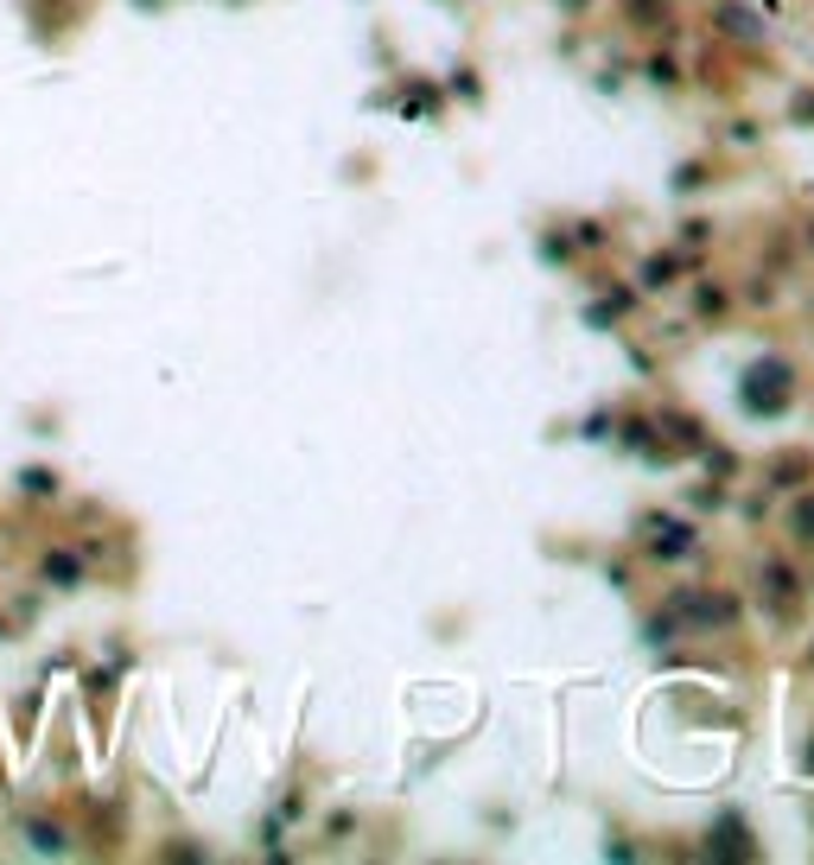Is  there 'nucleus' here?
<instances>
[{"label": "nucleus", "mask_w": 814, "mask_h": 865, "mask_svg": "<svg viewBox=\"0 0 814 865\" xmlns=\"http://www.w3.org/2000/svg\"><path fill=\"white\" fill-rule=\"evenodd\" d=\"M681 548H687V528H656V554H681Z\"/></svg>", "instance_id": "1"}, {"label": "nucleus", "mask_w": 814, "mask_h": 865, "mask_svg": "<svg viewBox=\"0 0 814 865\" xmlns=\"http://www.w3.org/2000/svg\"><path fill=\"white\" fill-rule=\"evenodd\" d=\"M795 541H814V503H802V509H795Z\"/></svg>", "instance_id": "2"}]
</instances>
